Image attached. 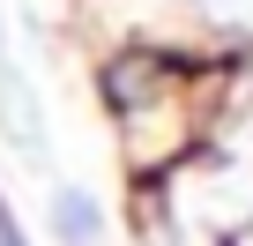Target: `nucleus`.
Segmentation results:
<instances>
[{
	"instance_id": "obj_1",
	"label": "nucleus",
	"mask_w": 253,
	"mask_h": 246,
	"mask_svg": "<svg viewBox=\"0 0 253 246\" xmlns=\"http://www.w3.org/2000/svg\"><path fill=\"white\" fill-rule=\"evenodd\" d=\"M0 135H8L15 149H30V157H45V119H38L30 82H23L15 52H8V30H0Z\"/></svg>"
},
{
	"instance_id": "obj_2",
	"label": "nucleus",
	"mask_w": 253,
	"mask_h": 246,
	"mask_svg": "<svg viewBox=\"0 0 253 246\" xmlns=\"http://www.w3.org/2000/svg\"><path fill=\"white\" fill-rule=\"evenodd\" d=\"M97 231H104L97 201L89 194H60V239H97Z\"/></svg>"
}]
</instances>
